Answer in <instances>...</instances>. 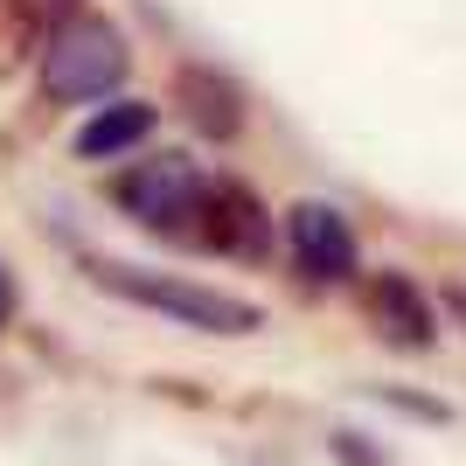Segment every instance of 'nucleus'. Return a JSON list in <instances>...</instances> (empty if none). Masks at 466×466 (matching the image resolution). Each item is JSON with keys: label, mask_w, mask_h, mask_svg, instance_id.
<instances>
[{"label": "nucleus", "mask_w": 466, "mask_h": 466, "mask_svg": "<svg viewBox=\"0 0 466 466\" xmlns=\"http://www.w3.org/2000/svg\"><path fill=\"white\" fill-rule=\"evenodd\" d=\"M126 70H133L126 35H118L112 21H97V15L63 21L56 35L42 42V97H56V105H84V97L118 91Z\"/></svg>", "instance_id": "f03ea898"}, {"label": "nucleus", "mask_w": 466, "mask_h": 466, "mask_svg": "<svg viewBox=\"0 0 466 466\" xmlns=\"http://www.w3.org/2000/svg\"><path fill=\"white\" fill-rule=\"evenodd\" d=\"M175 97H181V112L195 118V133H209V139H230L237 126H244V97H237L230 77H216V70H181Z\"/></svg>", "instance_id": "1a4fd4ad"}, {"label": "nucleus", "mask_w": 466, "mask_h": 466, "mask_svg": "<svg viewBox=\"0 0 466 466\" xmlns=\"http://www.w3.org/2000/svg\"><path fill=\"white\" fill-rule=\"evenodd\" d=\"M286 244H292V265L307 279H320V286H341V279H355V265H362L349 216L328 209V202H292L286 209Z\"/></svg>", "instance_id": "20e7f679"}, {"label": "nucleus", "mask_w": 466, "mask_h": 466, "mask_svg": "<svg viewBox=\"0 0 466 466\" xmlns=\"http://www.w3.org/2000/svg\"><path fill=\"white\" fill-rule=\"evenodd\" d=\"M112 195H118V209L133 216L139 230L175 237V244H195V237H202L209 175H202L188 154H160V160H139V167H126Z\"/></svg>", "instance_id": "7ed1b4c3"}, {"label": "nucleus", "mask_w": 466, "mask_h": 466, "mask_svg": "<svg viewBox=\"0 0 466 466\" xmlns=\"http://www.w3.org/2000/svg\"><path fill=\"white\" fill-rule=\"evenodd\" d=\"M77 7L84 0H0V77L21 56H35L63 21H77Z\"/></svg>", "instance_id": "423d86ee"}, {"label": "nucleus", "mask_w": 466, "mask_h": 466, "mask_svg": "<svg viewBox=\"0 0 466 466\" xmlns=\"http://www.w3.org/2000/svg\"><path fill=\"white\" fill-rule=\"evenodd\" d=\"M147 133H154V105L118 97V105H105V112L84 118L77 160H118V154H133V147H147Z\"/></svg>", "instance_id": "6e6552de"}, {"label": "nucleus", "mask_w": 466, "mask_h": 466, "mask_svg": "<svg viewBox=\"0 0 466 466\" xmlns=\"http://www.w3.org/2000/svg\"><path fill=\"white\" fill-rule=\"evenodd\" d=\"M370 320L383 341H397V349H431V307H425V292L410 286V279L383 272L370 286Z\"/></svg>", "instance_id": "0eeeda50"}, {"label": "nucleus", "mask_w": 466, "mask_h": 466, "mask_svg": "<svg viewBox=\"0 0 466 466\" xmlns=\"http://www.w3.org/2000/svg\"><path fill=\"white\" fill-rule=\"evenodd\" d=\"M91 279L118 299H133L147 313H167L181 328H202V334H251L265 313L237 292H216V286H195V279H175V272H147V265H91Z\"/></svg>", "instance_id": "f257e3e1"}, {"label": "nucleus", "mask_w": 466, "mask_h": 466, "mask_svg": "<svg viewBox=\"0 0 466 466\" xmlns=\"http://www.w3.org/2000/svg\"><path fill=\"white\" fill-rule=\"evenodd\" d=\"M15 320V279H7V265H0V328Z\"/></svg>", "instance_id": "9d476101"}, {"label": "nucleus", "mask_w": 466, "mask_h": 466, "mask_svg": "<svg viewBox=\"0 0 466 466\" xmlns=\"http://www.w3.org/2000/svg\"><path fill=\"white\" fill-rule=\"evenodd\" d=\"M202 251H223V258H265L272 244V216L244 181H209V202H202Z\"/></svg>", "instance_id": "39448f33"}]
</instances>
